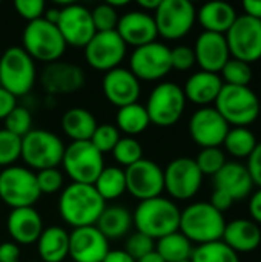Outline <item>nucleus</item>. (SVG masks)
I'll use <instances>...</instances> for the list:
<instances>
[{
    "label": "nucleus",
    "instance_id": "f257e3e1",
    "mask_svg": "<svg viewBox=\"0 0 261 262\" xmlns=\"http://www.w3.org/2000/svg\"><path fill=\"white\" fill-rule=\"evenodd\" d=\"M105 207L106 203L92 184L71 183L58 198V213L72 229L95 226Z\"/></svg>",
    "mask_w": 261,
    "mask_h": 262
},
{
    "label": "nucleus",
    "instance_id": "f03ea898",
    "mask_svg": "<svg viewBox=\"0 0 261 262\" xmlns=\"http://www.w3.org/2000/svg\"><path fill=\"white\" fill-rule=\"evenodd\" d=\"M182 210L165 196L140 201L132 213V223L137 232L158 241L163 236L178 232Z\"/></svg>",
    "mask_w": 261,
    "mask_h": 262
},
{
    "label": "nucleus",
    "instance_id": "7ed1b4c3",
    "mask_svg": "<svg viewBox=\"0 0 261 262\" xmlns=\"http://www.w3.org/2000/svg\"><path fill=\"white\" fill-rule=\"evenodd\" d=\"M226 221L223 213L214 209L209 203L200 201L188 206L180 213L178 232L183 233L192 244H209L222 241Z\"/></svg>",
    "mask_w": 261,
    "mask_h": 262
},
{
    "label": "nucleus",
    "instance_id": "20e7f679",
    "mask_svg": "<svg viewBox=\"0 0 261 262\" xmlns=\"http://www.w3.org/2000/svg\"><path fill=\"white\" fill-rule=\"evenodd\" d=\"M22 48L29 54L34 61L54 63L58 61L66 52V43L57 25L45 20L43 17L29 21L22 34Z\"/></svg>",
    "mask_w": 261,
    "mask_h": 262
},
{
    "label": "nucleus",
    "instance_id": "39448f33",
    "mask_svg": "<svg viewBox=\"0 0 261 262\" xmlns=\"http://www.w3.org/2000/svg\"><path fill=\"white\" fill-rule=\"evenodd\" d=\"M217 112L234 127H248L260 115V100L249 86L223 84L217 100Z\"/></svg>",
    "mask_w": 261,
    "mask_h": 262
},
{
    "label": "nucleus",
    "instance_id": "423d86ee",
    "mask_svg": "<svg viewBox=\"0 0 261 262\" xmlns=\"http://www.w3.org/2000/svg\"><path fill=\"white\" fill-rule=\"evenodd\" d=\"M63 140L46 129H32L22 138V160L32 172L54 169L62 164Z\"/></svg>",
    "mask_w": 261,
    "mask_h": 262
},
{
    "label": "nucleus",
    "instance_id": "0eeeda50",
    "mask_svg": "<svg viewBox=\"0 0 261 262\" xmlns=\"http://www.w3.org/2000/svg\"><path fill=\"white\" fill-rule=\"evenodd\" d=\"M37 80L35 61L22 46L5 49L0 57V86L15 98L31 92Z\"/></svg>",
    "mask_w": 261,
    "mask_h": 262
},
{
    "label": "nucleus",
    "instance_id": "6e6552de",
    "mask_svg": "<svg viewBox=\"0 0 261 262\" xmlns=\"http://www.w3.org/2000/svg\"><path fill=\"white\" fill-rule=\"evenodd\" d=\"M145 107L151 124L158 127H171L177 124L186 107L183 88L172 81L158 83L151 91Z\"/></svg>",
    "mask_w": 261,
    "mask_h": 262
},
{
    "label": "nucleus",
    "instance_id": "1a4fd4ad",
    "mask_svg": "<svg viewBox=\"0 0 261 262\" xmlns=\"http://www.w3.org/2000/svg\"><path fill=\"white\" fill-rule=\"evenodd\" d=\"M35 172L25 166H9L0 172V200L11 209L34 207L40 200Z\"/></svg>",
    "mask_w": 261,
    "mask_h": 262
},
{
    "label": "nucleus",
    "instance_id": "9d476101",
    "mask_svg": "<svg viewBox=\"0 0 261 262\" xmlns=\"http://www.w3.org/2000/svg\"><path fill=\"white\" fill-rule=\"evenodd\" d=\"M62 166L72 183L94 184L105 169V160L91 141H71L65 147Z\"/></svg>",
    "mask_w": 261,
    "mask_h": 262
},
{
    "label": "nucleus",
    "instance_id": "9b49d317",
    "mask_svg": "<svg viewBox=\"0 0 261 262\" xmlns=\"http://www.w3.org/2000/svg\"><path fill=\"white\" fill-rule=\"evenodd\" d=\"M152 15L160 37L180 40L192 29L197 20V9L189 0H162Z\"/></svg>",
    "mask_w": 261,
    "mask_h": 262
},
{
    "label": "nucleus",
    "instance_id": "f8f14e48",
    "mask_svg": "<svg viewBox=\"0 0 261 262\" xmlns=\"http://www.w3.org/2000/svg\"><path fill=\"white\" fill-rule=\"evenodd\" d=\"M128 69L140 81H158L172 71L171 48L157 40L135 48L129 57Z\"/></svg>",
    "mask_w": 261,
    "mask_h": 262
},
{
    "label": "nucleus",
    "instance_id": "ddd939ff",
    "mask_svg": "<svg viewBox=\"0 0 261 262\" xmlns=\"http://www.w3.org/2000/svg\"><path fill=\"white\" fill-rule=\"evenodd\" d=\"M57 5L62 6L57 28L66 46L83 49L97 32L92 23L91 9L74 2H57Z\"/></svg>",
    "mask_w": 261,
    "mask_h": 262
},
{
    "label": "nucleus",
    "instance_id": "4468645a",
    "mask_svg": "<svg viewBox=\"0 0 261 262\" xmlns=\"http://www.w3.org/2000/svg\"><path fill=\"white\" fill-rule=\"evenodd\" d=\"M229 54L245 63H254L261 58V20L240 15L225 34Z\"/></svg>",
    "mask_w": 261,
    "mask_h": 262
},
{
    "label": "nucleus",
    "instance_id": "2eb2a0df",
    "mask_svg": "<svg viewBox=\"0 0 261 262\" xmlns=\"http://www.w3.org/2000/svg\"><path fill=\"white\" fill-rule=\"evenodd\" d=\"M165 190L178 201H186L195 196L202 187L203 173L200 172L195 160L189 157H180L172 160L166 169H163Z\"/></svg>",
    "mask_w": 261,
    "mask_h": 262
},
{
    "label": "nucleus",
    "instance_id": "dca6fc26",
    "mask_svg": "<svg viewBox=\"0 0 261 262\" xmlns=\"http://www.w3.org/2000/svg\"><path fill=\"white\" fill-rule=\"evenodd\" d=\"M88 64L100 72H108L122 64L126 57L128 46L117 31L95 32L91 41L83 48Z\"/></svg>",
    "mask_w": 261,
    "mask_h": 262
},
{
    "label": "nucleus",
    "instance_id": "f3484780",
    "mask_svg": "<svg viewBox=\"0 0 261 262\" xmlns=\"http://www.w3.org/2000/svg\"><path fill=\"white\" fill-rule=\"evenodd\" d=\"M126 192L138 200L146 201L162 196L165 192L163 169L152 160L142 158L135 164L125 169Z\"/></svg>",
    "mask_w": 261,
    "mask_h": 262
},
{
    "label": "nucleus",
    "instance_id": "a211bd4d",
    "mask_svg": "<svg viewBox=\"0 0 261 262\" xmlns=\"http://www.w3.org/2000/svg\"><path fill=\"white\" fill-rule=\"evenodd\" d=\"M229 129V124L217 109L209 106L195 111L189 120V135L203 149L222 146Z\"/></svg>",
    "mask_w": 261,
    "mask_h": 262
},
{
    "label": "nucleus",
    "instance_id": "6ab92c4d",
    "mask_svg": "<svg viewBox=\"0 0 261 262\" xmlns=\"http://www.w3.org/2000/svg\"><path fill=\"white\" fill-rule=\"evenodd\" d=\"M85 71L69 61H54L43 68L40 83L51 95H66L80 91L85 86Z\"/></svg>",
    "mask_w": 261,
    "mask_h": 262
},
{
    "label": "nucleus",
    "instance_id": "aec40b11",
    "mask_svg": "<svg viewBox=\"0 0 261 262\" xmlns=\"http://www.w3.org/2000/svg\"><path fill=\"white\" fill-rule=\"evenodd\" d=\"M109 250V241L95 226L72 229L69 233V258L74 262H103Z\"/></svg>",
    "mask_w": 261,
    "mask_h": 262
},
{
    "label": "nucleus",
    "instance_id": "412c9836",
    "mask_svg": "<svg viewBox=\"0 0 261 262\" xmlns=\"http://www.w3.org/2000/svg\"><path fill=\"white\" fill-rule=\"evenodd\" d=\"M102 91L105 98L118 109L132 103H137L142 94L140 80L128 68H115L105 72L102 81Z\"/></svg>",
    "mask_w": 261,
    "mask_h": 262
},
{
    "label": "nucleus",
    "instance_id": "4be33fe9",
    "mask_svg": "<svg viewBox=\"0 0 261 262\" xmlns=\"http://www.w3.org/2000/svg\"><path fill=\"white\" fill-rule=\"evenodd\" d=\"M115 31L125 41V45L134 46V49L152 43L158 37L154 15L140 9L128 11L126 14H123L118 18Z\"/></svg>",
    "mask_w": 261,
    "mask_h": 262
},
{
    "label": "nucleus",
    "instance_id": "5701e85b",
    "mask_svg": "<svg viewBox=\"0 0 261 262\" xmlns=\"http://www.w3.org/2000/svg\"><path fill=\"white\" fill-rule=\"evenodd\" d=\"M192 49L195 54V63L205 72L218 74L231 58L228 41L223 34L203 31L195 40Z\"/></svg>",
    "mask_w": 261,
    "mask_h": 262
},
{
    "label": "nucleus",
    "instance_id": "b1692460",
    "mask_svg": "<svg viewBox=\"0 0 261 262\" xmlns=\"http://www.w3.org/2000/svg\"><path fill=\"white\" fill-rule=\"evenodd\" d=\"M43 229L42 215L34 207L12 209L6 220L8 235L17 246H29L37 243Z\"/></svg>",
    "mask_w": 261,
    "mask_h": 262
},
{
    "label": "nucleus",
    "instance_id": "393cba45",
    "mask_svg": "<svg viewBox=\"0 0 261 262\" xmlns=\"http://www.w3.org/2000/svg\"><path fill=\"white\" fill-rule=\"evenodd\" d=\"M214 186L217 190L228 193L235 203L248 198L252 193L254 181L246 166L242 163L229 161L220 169L218 173L214 175Z\"/></svg>",
    "mask_w": 261,
    "mask_h": 262
},
{
    "label": "nucleus",
    "instance_id": "a878e982",
    "mask_svg": "<svg viewBox=\"0 0 261 262\" xmlns=\"http://www.w3.org/2000/svg\"><path fill=\"white\" fill-rule=\"evenodd\" d=\"M222 241L235 253H249L261 244V230L251 220H234L226 224Z\"/></svg>",
    "mask_w": 261,
    "mask_h": 262
},
{
    "label": "nucleus",
    "instance_id": "bb28decb",
    "mask_svg": "<svg viewBox=\"0 0 261 262\" xmlns=\"http://www.w3.org/2000/svg\"><path fill=\"white\" fill-rule=\"evenodd\" d=\"M223 84L225 83L218 74L198 71L186 80L183 92L186 100L206 107L208 104L215 103Z\"/></svg>",
    "mask_w": 261,
    "mask_h": 262
},
{
    "label": "nucleus",
    "instance_id": "cd10ccee",
    "mask_svg": "<svg viewBox=\"0 0 261 262\" xmlns=\"http://www.w3.org/2000/svg\"><path fill=\"white\" fill-rule=\"evenodd\" d=\"M235 8L226 2H209L197 11V20L206 32L226 34L237 20Z\"/></svg>",
    "mask_w": 261,
    "mask_h": 262
},
{
    "label": "nucleus",
    "instance_id": "c85d7f7f",
    "mask_svg": "<svg viewBox=\"0 0 261 262\" xmlns=\"http://www.w3.org/2000/svg\"><path fill=\"white\" fill-rule=\"evenodd\" d=\"M35 244L42 262H63L69 256V232L60 226L43 229Z\"/></svg>",
    "mask_w": 261,
    "mask_h": 262
},
{
    "label": "nucleus",
    "instance_id": "c756f323",
    "mask_svg": "<svg viewBox=\"0 0 261 262\" xmlns=\"http://www.w3.org/2000/svg\"><path fill=\"white\" fill-rule=\"evenodd\" d=\"M132 226V213L120 204L106 206L95 224V227L106 236L108 241L126 236Z\"/></svg>",
    "mask_w": 261,
    "mask_h": 262
},
{
    "label": "nucleus",
    "instance_id": "7c9ffc66",
    "mask_svg": "<svg viewBox=\"0 0 261 262\" xmlns=\"http://www.w3.org/2000/svg\"><path fill=\"white\" fill-rule=\"evenodd\" d=\"M95 129L97 120L85 107H71L62 117V130L72 141H89Z\"/></svg>",
    "mask_w": 261,
    "mask_h": 262
},
{
    "label": "nucleus",
    "instance_id": "2f4dec72",
    "mask_svg": "<svg viewBox=\"0 0 261 262\" xmlns=\"http://www.w3.org/2000/svg\"><path fill=\"white\" fill-rule=\"evenodd\" d=\"M115 123L118 132H123L125 137H132V138L145 132L151 124L146 107L138 101L120 107L115 115Z\"/></svg>",
    "mask_w": 261,
    "mask_h": 262
},
{
    "label": "nucleus",
    "instance_id": "473e14b6",
    "mask_svg": "<svg viewBox=\"0 0 261 262\" xmlns=\"http://www.w3.org/2000/svg\"><path fill=\"white\" fill-rule=\"evenodd\" d=\"M155 252L165 262H185L191 259L194 246L183 233L175 232L160 238L155 243Z\"/></svg>",
    "mask_w": 261,
    "mask_h": 262
},
{
    "label": "nucleus",
    "instance_id": "72a5a7b5",
    "mask_svg": "<svg viewBox=\"0 0 261 262\" xmlns=\"http://www.w3.org/2000/svg\"><path fill=\"white\" fill-rule=\"evenodd\" d=\"M105 203L118 200L126 192L125 169L118 166H109L102 170L95 183L92 184Z\"/></svg>",
    "mask_w": 261,
    "mask_h": 262
},
{
    "label": "nucleus",
    "instance_id": "f704fd0d",
    "mask_svg": "<svg viewBox=\"0 0 261 262\" xmlns=\"http://www.w3.org/2000/svg\"><path fill=\"white\" fill-rule=\"evenodd\" d=\"M258 141L255 134L249 127H232L229 129L223 146L229 155L235 158H249V155L257 147Z\"/></svg>",
    "mask_w": 261,
    "mask_h": 262
},
{
    "label": "nucleus",
    "instance_id": "c9c22d12",
    "mask_svg": "<svg viewBox=\"0 0 261 262\" xmlns=\"http://www.w3.org/2000/svg\"><path fill=\"white\" fill-rule=\"evenodd\" d=\"M191 262H240L238 253L229 249L223 241L202 244L194 247Z\"/></svg>",
    "mask_w": 261,
    "mask_h": 262
},
{
    "label": "nucleus",
    "instance_id": "e433bc0d",
    "mask_svg": "<svg viewBox=\"0 0 261 262\" xmlns=\"http://www.w3.org/2000/svg\"><path fill=\"white\" fill-rule=\"evenodd\" d=\"M111 154L118 166L128 169L129 166L135 164L137 161L143 158V147L137 138L122 137Z\"/></svg>",
    "mask_w": 261,
    "mask_h": 262
},
{
    "label": "nucleus",
    "instance_id": "4c0bfd02",
    "mask_svg": "<svg viewBox=\"0 0 261 262\" xmlns=\"http://www.w3.org/2000/svg\"><path fill=\"white\" fill-rule=\"evenodd\" d=\"M220 72H222V80L226 81L225 84H231V86H249L254 77L251 64L240 61L237 58H229Z\"/></svg>",
    "mask_w": 261,
    "mask_h": 262
},
{
    "label": "nucleus",
    "instance_id": "58836bf2",
    "mask_svg": "<svg viewBox=\"0 0 261 262\" xmlns=\"http://www.w3.org/2000/svg\"><path fill=\"white\" fill-rule=\"evenodd\" d=\"M22 158V138L5 127L0 129V167L14 166Z\"/></svg>",
    "mask_w": 261,
    "mask_h": 262
},
{
    "label": "nucleus",
    "instance_id": "ea45409f",
    "mask_svg": "<svg viewBox=\"0 0 261 262\" xmlns=\"http://www.w3.org/2000/svg\"><path fill=\"white\" fill-rule=\"evenodd\" d=\"M5 129L11 134L23 138L26 134L32 130V114L25 106H15L9 115L5 118Z\"/></svg>",
    "mask_w": 261,
    "mask_h": 262
},
{
    "label": "nucleus",
    "instance_id": "a19ab883",
    "mask_svg": "<svg viewBox=\"0 0 261 262\" xmlns=\"http://www.w3.org/2000/svg\"><path fill=\"white\" fill-rule=\"evenodd\" d=\"M195 163L200 169V172L205 175H215L220 172V169L228 163L226 155L220 147H206L202 149L195 158Z\"/></svg>",
    "mask_w": 261,
    "mask_h": 262
},
{
    "label": "nucleus",
    "instance_id": "79ce46f5",
    "mask_svg": "<svg viewBox=\"0 0 261 262\" xmlns=\"http://www.w3.org/2000/svg\"><path fill=\"white\" fill-rule=\"evenodd\" d=\"M122 138L118 129L114 124L105 123V124H97V129L94 130L91 137V144L100 152V154H108L112 152L118 140Z\"/></svg>",
    "mask_w": 261,
    "mask_h": 262
},
{
    "label": "nucleus",
    "instance_id": "37998d69",
    "mask_svg": "<svg viewBox=\"0 0 261 262\" xmlns=\"http://www.w3.org/2000/svg\"><path fill=\"white\" fill-rule=\"evenodd\" d=\"M92 23L95 26L97 32H106V31H115L118 23V11L112 8L108 2L97 5L94 9H91Z\"/></svg>",
    "mask_w": 261,
    "mask_h": 262
},
{
    "label": "nucleus",
    "instance_id": "c03bdc74",
    "mask_svg": "<svg viewBox=\"0 0 261 262\" xmlns=\"http://www.w3.org/2000/svg\"><path fill=\"white\" fill-rule=\"evenodd\" d=\"M132 259L138 261L140 258H143L145 255L151 253L155 250V241L151 239L149 236L140 233V232H134L128 236L125 249H123Z\"/></svg>",
    "mask_w": 261,
    "mask_h": 262
},
{
    "label": "nucleus",
    "instance_id": "a18cd8bd",
    "mask_svg": "<svg viewBox=\"0 0 261 262\" xmlns=\"http://www.w3.org/2000/svg\"><path fill=\"white\" fill-rule=\"evenodd\" d=\"M35 177H37V184H38V190L42 195L43 193L52 195L63 189V184H65L63 173L57 167L35 172Z\"/></svg>",
    "mask_w": 261,
    "mask_h": 262
},
{
    "label": "nucleus",
    "instance_id": "49530a36",
    "mask_svg": "<svg viewBox=\"0 0 261 262\" xmlns=\"http://www.w3.org/2000/svg\"><path fill=\"white\" fill-rule=\"evenodd\" d=\"M14 9L22 18H25L29 23L43 17L46 5L43 0H15Z\"/></svg>",
    "mask_w": 261,
    "mask_h": 262
},
{
    "label": "nucleus",
    "instance_id": "de8ad7c7",
    "mask_svg": "<svg viewBox=\"0 0 261 262\" xmlns=\"http://www.w3.org/2000/svg\"><path fill=\"white\" fill-rule=\"evenodd\" d=\"M195 64V54L191 46L180 45L171 49V66L175 71H189Z\"/></svg>",
    "mask_w": 261,
    "mask_h": 262
},
{
    "label": "nucleus",
    "instance_id": "09e8293b",
    "mask_svg": "<svg viewBox=\"0 0 261 262\" xmlns=\"http://www.w3.org/2000/svg\"><path fill=\"white\" fill-rule=\"evenodd\" d=\"M248 170L249 175L254 181L255 186H258L261 189V143L257 144V147L254 149V152L249 155L248 158Z\"/></svg>",
    "mask_w": 261,
    "mask_h": 262
},
{
    "label": "nucleus",
    "instance_id": "8fccbe9b",
    "mask_svg": "<svg viewBox=\"0 0 261 262\" xmlns=\"http://www.w3.org/2000/svg\"><path fill=\"white\" fill-rule=\"evenodd\" d=\"M20 247L12 243L6 241L0 244V262H20Z\"/></svg>",
    "mask_w": 261,
    "mask_h": 262
},
{
    "label": "nucleus",
    "instance_id": "3c124183",
    "mask_svg": "<svg viewBox=\"0 0 261 262\" xmlns=\"http://www.w3.org/2000/svg\"><path fill=\"white\" fill-rule=\"evenodd\" d=\"M209 204H211L214 209H217L220 213H225L226 210H229V209H231V206L234 204V200H232L228 193H225V192H222V190L214 189V193H212V196H211Z\"/></svg>",
    "mask_w": 261,
    "mask_h": 262
},
{
    "label": "nucleus",
    "instance_id": "603ef678",
    "mask_svg": "<svg viewBox=\"0 0 261 262\" xmlns=\"http://www.w3.org/2000/svg\"><path fill=\"white\" fill-rule=\"evenodd\" d=\"M15 106H17V98L0 86V120H5Z\"/></svg>",
    "mask_w": 261,
    "mask_h": 262
},
{
    "label": "nucleus",
    "instance_id": "864d4df0",
    "mask_svg": "<svg viewBox=\"0 0 261 262\" xmlns=\"http://www.w3.org/2000/svg\"><path fill=\"white\" fill-rule=\"evenodd\" d=\"M249 213L252 216V221L261 224V189H258L249 201Z\"/></svg>",
    "mask_w": 261,
    "mask_h": 262
},
{
    "label": "nucleus",
    "instance_id": "5fc2aeb1",
    "mask_svg": "<svg viewBox=\"0 0 261 262\" xmlns=\"http://www.w3.org/2000/svg\"><path fill=\"white\" fill-rule=\"evenodd\" d=\"M245 15L252 17L255 20H261V0H246L243 2Z\"/></svg>",
    "mask_w": 261,
    "mask_h": 262
},
{
    "label": "nucleus",
    "instance_id": "6e6d98bb",
    "mask_svg": "<svg viewBox=\"0 0 261 262\" xmlns=\"http://www.w3.org/2000/svg\"><path fill=\"white\" fill-rule=\"evenodd\" d=\"M103 262H135V259H132L123 249H118V250H109Z\"/></svg>",
    "mask_w": 261,
    "mask_h": 262
},
{
    "label": "nucleus",
    "instance_id": "4d7b16f0",
    "mask_svg": "<svg viewBox=\"0 0 261 262\" xmlns=\"http://www.w3.org/2000/svg\"><path fill=\"white\" fill-rule=\"evenodd\" d=\"M160 2L162 0H140V2H137V6H138L140 11L151 14V12H155V9L158 8Z\"/></svg>",
    "mask_w": 261,
    "mask_h": 262
},
{
    "label": "nucleus",
    "instance_id": "13d9d810",
    "mask_svg": "<svg viewBox=\"0 0 261 262\" xmlns=\"http://www.w3.org/2000/svg\"><path fill=\"white\" fill-rule=\"evenodd\" d=\"M58 17H60V8L51 6V8H46V9H45V14H43V18H45V20H48V21L57 25Z\"/></svg>",
    "mask_w": 261,
    "mask_h": 262
},
{
    "label": "nucleus",
    "instance_id": "bf43d9fd",
    "mask_svg": "<svg viewBox=\"0 0 261 262\" xmlns=\"http://www.w3.org/2000/svg\"><path fill=\"white\" fill-rule=\"evenodd\" d=\"M135 262H165L162 259V256L154 250V252H151V253H148V255H145L143 258H140L138 261Z\"/></svg>",
    "mask_w": 261,
    "mask_h": 262
},
{
    "label": "nucleus",
    "instance_id": "052dcab7",
    "mask_svg": "<svg viewBox=\"0 0 261 262\" xmlns=\"http://www.w3.org/2000/svg\"><path fill=\"white\" fill-rule=\"evenodd\" d=\"M260 115H261V101H260Z\"/></svg>",
    "mask_w": 261,
    "mask_h": 262
},
{
    "label": "nucleus",
    "instance_id": "680f3d73",
    "mask_svg": "<svg viewBox=\"0 0 261 262\" xmlns=\"http://www.w3.org/2000/svg\"><path fill=\"white\" fill-rule=\"evenodd\" d=\"M185 262H191V261H185Z\"/></svg>",
    "mask_w": 261,
    "mask_h": 262
}]
</instances>
